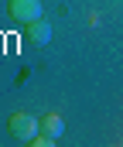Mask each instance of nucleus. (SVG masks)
I'll return each mask as SVG.
<instances>
[{
  "instance_id": "1",
  "label": "nucleus",
  "mask_w": 123,
  "mask_h": 147,
  "mask_svg": "<svg viewBox=\"0 0 123 147\" xmlns=\"http://www.w3.org/2000/svg\"><path fill=\"white\" fill-rule=\"evenodd\" d=\"M38 130H41V120H34L31 113H10V120H7V134L21 144H31L38 137Z\"/></svg>"
},
{
  "instance_id": "2",
  "label": "nucleus",
  "mask_w": 123,
  "mask_h": 147,
  "mask_svg": "<svg viewBox=\"0 0 123 147\" xmlns=\"http://www.w3.org/2000/svg\"><path fill=\"white\" fill-rule=\"evenodd\" d=\"M7 10H10V17H14V21L31 24V21H38V17H41V0H10V3H7Z\"/></svg>"
},
{
  "instance_id": "3",
  "label": "nucleus",
  "mask_w": 123,
  "mask_h": 147,
  "mask_svg": "<svg viewBox=\"0 0 123 147\" xmlns=\"http://www.w3.org/2000/svg\"><path fill=\"white\" fill-rule=\"evenodd\" d=\"M24 34H28V41L31 45H38V48H44V45H51V24L44 21V17H38V21H31V24H24Z\"/></svg>"
},
{
  "instance_id": "4",
  "label": "nucleus",
  "mask_w": 123,
  "mask_h": 147,
  "mask_svg": "<svg viewBox=\"0 0 123 147\" xmlns=\"http://www.w3.org/2000/svg\"><path fill=\"white\" fill-rule=\"evenodd\" d=\"M41 134H48V137L58 140V137L65 134V120H62L58 113H44V116H41Z\"/></svg>"
},
{
  "instance_id": "5",
  "label": "nucleus",
  "mask_w": 123,
  "mask_h": 147,
  "mask_svg": "<svg viewBox=\"0 0 123 147\" xmlns=\"http://www.w3.org/2000/svg\"><path fill=\"white\" fill-rule=\"evenodd\" d=\"M31 144H38V147H51V144H55V137H48V134H38Z\"/></svg>"
}]
</instances>
